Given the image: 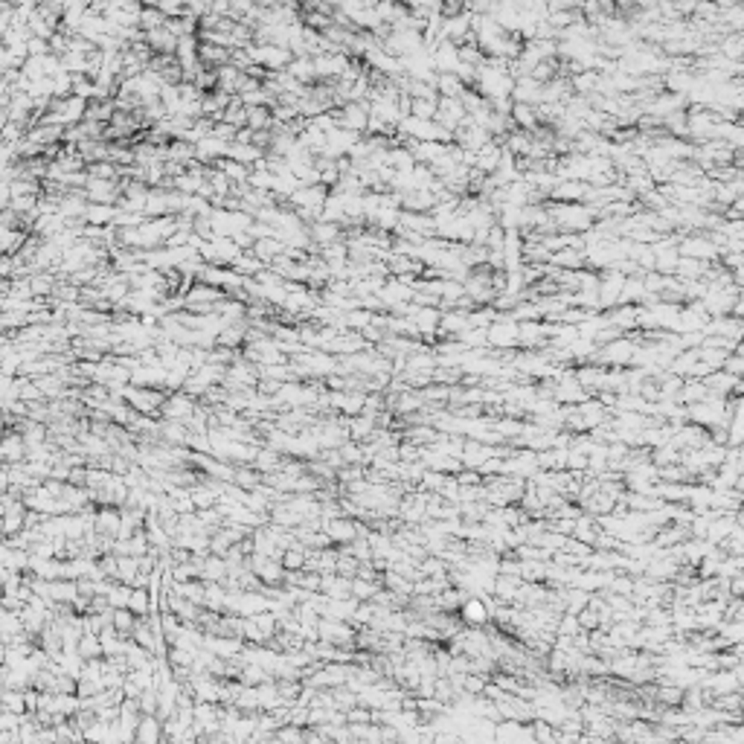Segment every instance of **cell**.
<instances>
[{
	"label": "cell",
	"mask_w": 744,
	"mask_h": 744,
	"mask_svg": "<svg viewBox=\"0 0 744 744\" xmlns=\"http://www.w3.org/2000/svg\"><path fill=\"white\" fill-rule=\"evenodd\" d=\"M113 396L125 399V404L131 410H137V413H143V416L158 413V410H163V404H166L160 390H151V387H125V390H120V393H113Z\"/></svg>",
	"instance_id": "cell-1"
},
{
	"label": "cell",
	"mask_w": 744,
	"mask_h": 744,
	"mask_svg": "<svg viewBox=\"0 0 744 744\" xmlns=\"http://www.w3.org/2000/svg\"><path fill=\"white\" fill-rule=\"evenodd\" d=\"M335 120H338V128H346V131H366L369 125V105H361V102H349L343 105V111L335 113Z\"/></svg>",
	"instance_id": "cell-2"
},
{
	"label": "cell",
	"mask_w": 744,
	"mask_h": 744,
	"mask_svg": "<svg viewBox=\"0 0 744 744\" xmlns=\"http://www.w3.org/2000/svg\"><path fill=\"white\" fill-rule=\"evenodd\" d=\"M163 416H166V422H181V425H189V419L195 416L192 396H186V393H178V396L166 399V404H163Z\"/></svg>",
	"instance_id": "cell-3"
},
{
	"label": "cell",
	"mask_w": 744,
	"mask_h": 744,
	"mask_svg": "<svg viewBox=\"0 0 744 744\" xmlns=\"http://www.w3.org/2000/svg\"><path fill=\"white\" fill-rule=\"evenodd\" d=\"M85 195L93 201V204H108L113 207L116 201V195H120V186H116V181H99V178H90L88 181V189Z\"/></svg>",
	"instance_id": "cell-4"
},
{
	"label": "cell",
	"mask_w": 744,
	"mask_h": 744,
	"mask_svg": "<svg viewBox=\"0 0 744 744\" xmlns=\"http://www.w3.org/2000/svg\"><path fill=\"white\" fill-rule=\"evenodd\" d=\"M323 532L331 538V541H338V544H352V541H358V523H352L349 518H338V521H329L323 523Z\"/></svg>",
	"instance_id": "cell-5"
},
{
	"label": "cell",
	"mask_w": 744,
	"mask_h": 744,
	"mask_svg": "<svg viewBox=\"0 0 744 744\" xmlns=\"http://www.w3.org/2000/svg\"><path fill=\"white\" fill-rule=\"evenodd\" d=\"M166 733H163V721L158 715H143L140 730H137V744H163Z\"/></svg>",
	"instance_id": "cell-6"
},
{
	"label": "cell",
	"mask_w": 744,
	"mask_h": 744,
	"mask_svg": "<svg viewBox=\"0 0 744 744\" xmlns=\"http://www.w3.org/2000/svg\"><path fill=\"white\" fill-rule=\"evenodd\" d=\"M146 44L151 47V53H158V55H172V53H178V38H174L166 27L154 29V32H146Z\"/></svg>",
	"instance_id": "cell-7"
},
{
	"label": "cell",
	"mask_w": 744,
	"mask_h": 744,
	"mask_svg": "<svg viewBox=\"0 0 744 744\" xmlns=\"http://www.w3.org/2000/svg\"><path fill=\"white\" fill-rule=\"evenodd\" d=\"M116 215H120V207H108V204H90L85 212V221L90 227H102V224H116Z\"/></svg>",
	"instance_id": "cell-8"
},
{
	"label": "cell",
	"mask_w": 744,
	"mask_h": 744,
	"mask_svg": "<svg viewBox=\"0 0 744 744\" xmlns=\"http://www.w3.org/2000/svg\"><path fill=\"white\" fill-rule=\"evenodd\" d=\"M288 76L294 82H300V85H305V82H311L317 76V67H315V58L311 55H303V58H294V62L288 64Z\"/></svg>",
	"instance_id": "cell-9"
},
{
	"label": "cell",
	"mask_w": 744,
	"mask_h": 744,
	"mask_svg": "<svg viewBox=\"0 0 744 744\" xmlns=\"http://www.w3.org/2000/svg\"><path fill=\"white\" fill-rule=\"evenodd\" d=\"M227 158H230V160H236V163H242V166H247V163H259L262 149H259V146H253V143H230Z\"/></svg>",
	"instance_id": "cell-10"
},
{
	"label": "cell",
	"mask_w": 744,
	"mask_h": 744,
	"mask_svg": "<svg viewBox=\"0 0 744 744\" xmlns=\"http://www.w3.org/2000/svg\"><path fill=\"white\" fill-rule=\"evenodd\" d=\"M308 233H311V239H315L317 244H323V247L340 242V236H338L340 230H338V224H331V221H315L308 227Z\"/></svg>",
	"instance_id": "cell-11"
},
{
	"label": "cell",
	"mask_w": 744,
	"mask_h": 744,
	"mask_svg": "<svg viewBox=\"0 0 744 744\" xmlns=\"http://www.w3.org/2000/svg\"><path fill=\"white\" fill-rule=\"evenodd\" d=\"M79 654H82L85 660H102L105 652H102V640H99V634H85V637L79 640Z\"/></svg>",
	"instance_id": "cell-12"
},
{
	"label": "cell",
	"mask_w": 744,
	"mask_h": 744,
	"mask_svg": "<svg viewBox=\"0 0 744 744\" xmlns=\"http://www.w3.org/2000/svg\"><path fill=\"white\" fill-rule=\"evenodd\" d=\"M131 593H134V587H131V584H111V591H108V605H111L113 611L128 608Z\"/></svg>",
	"instance_id": "cell-13"
},
{
	"label": "cell",
	"mask_w": 744,
	"mask_h": 744,
	"mask_svg": "<svg viewBox=\"0 0 744 744\" xmlns=\"http://www.w3.org/2000/svg\"><path fill=\"white\" fill-rule=\"evenodd\" d=\"M166 27V18L158 6H143V15H140V29L143 32H154V29H160Z\"/></svg>",
	"instance_id": "cell-14"
},
{
	"label": "cell",
	"mask_w": 744,
	"mask_h": 744,
	"mask_svg": "<svg viewBox=\"0 0 744 744\" xmlns=\"http://www.w3.org/2000/svg\"><path fill=\"white\" fill-rule=\"evenodd\" d=\"M29 285H32L35 300H44V294H50L55 288V280H53V273H38V277L29 280Z\"/></svg>",
	"instance_id": "cell-15"
},
{
	"label": "cell",
	"mask_w": 744,
	"mask_h": 744,
	"mask_svg": "<svg viewBox=\"0 0 744 744\" xmlns=\"http://www.w3.org/2000/svg\"><path fill=\"white\" fill-rule=\"evenodd\" d=\"M376 591L378 587L372 584V581H366V579H352V599H358V602H372V596H376Z\"/></svg>",
	"instance_id": "cell-16"
},
{
	"label": "cell",
	"mask_w": 744,
	"mask_h": 744,
	"mask_svg": "<svg viewBox=\"0 0 744 744\" xmlns=\"http://www.w3.org/2000/svg\"><path fill=\"white\" fill-rule=\"evenodd\" d=\"M134 625H137V616H134L128 608L113 611V628L120 631V634H131V631H134Z\"/></svg>",
	"instance_id": "cell-17"
},
{
	"label": "cell",
	"mask_w": 744,
	"mask_h": 744,
	"mask_svg": "<svg viewBox=\"0 0 744 744\" xmlns=\"http://www.w3.org/2000/svg\"><path fill=\"white\" fill-rule=\"evenodd\" d=\"M282 308H288V311H308L311 308V297L305 291H291Z\"/></svg>",
	"instance_id": "cell-18"
},
{
	"label": "cell",
	"mask_w": 744,
	"mask_h": 744,
	"mask_svg": "<svg viewBox=\"0 0 744 744\" xmlns=\"http://www.w3.org/2000/svg\"><path fill=\"white\" fill-rule=\"evenodd\" d=\"M462 614H465V619H471V622H483L485 619V608L480 602H468L462 608Z\"/></svg>",
	"instance_id": "cell-19"
}]
</instances>
